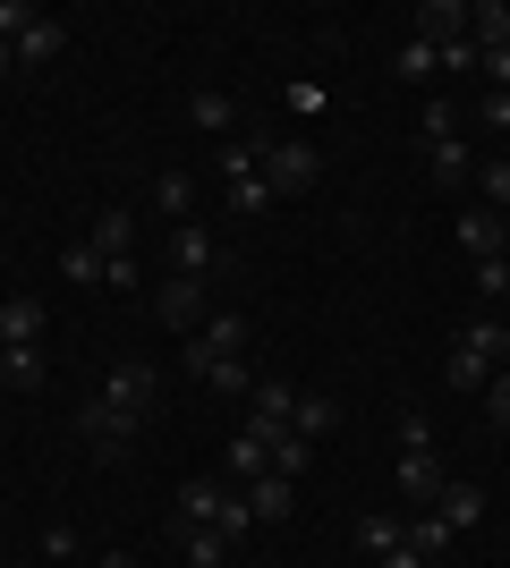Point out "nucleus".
<instances>
[{
    "mask_svg": "<svg viewBox=\"0 0 510 568\" xmlns=\"http://www.w3.org/2000/svg\"><path fill=\"white\" fill-rule=\"evenodd\" d=\"M188 365L204 382H213L221 365H247V314H204V332L188 339Z\"/></svg>",
    "mask_w": 510,
    "mask_h": 568,
    "instance_id": "obj_1",
    "label": "nucleus"
},
{
    "mask_svg": "<svg viewBox=\"0 0 510 568\" xmlns=\"http://www.w3.org/2000/svg\"><path fill=\"white\" fill-rule=\"evenodd\" d=\"M323 179V153L307 136H281V144H264V187L272 195H307Z\"/></svg>",
    "mask_w": 510,
    "mask_h": 568,
    "instance_id": "obj_2",
    "label": "nucleus"
},
{
    "mask_svg": "<svg viewBox=\"0 0 510 568\" xmlns=\"http://www.w3.org/2000/svg\"><path fill=\"white\" fill-rule=\"evenodd\" d=\"M204 297H213L204 281H179V272H170V281L153 288V323H162V332H179V339H196V332H204V314H213Z\"/></svg>",
    "mask_w": 510,
    "mask_h": 568,
    "instance_id": "obj_3",
    "label": "nucleus"
},
{
    "mask_svg": "<svg viewBox=\"0 0 510 568\" xmlns=\"http://www.w3.org/2000/svg\"><path fill=\"white\" fill-rule=\"evenodd\" d=\"M137 425H146V416H128V407H111V399H86V416H77V433H86V450H94V458H128Z\"/></svg>",
    "mask_w": 510,
    "mask_h": 568,
    "instance_id": "obj_4",
    "label": "nucleus"
},
{
    "mask_svg": "<svg viewBox=\"0 0 510 568\" xmlns=\"http://www.w3.org/2000/svg\"><path fill=\"white\" fill-rule=\"evenodd\" d=\"M170 272H179V281H213V272H221V246H213V230L179 221V230H170Z\"/></svg>",
    "mask_w": 510,
    "mask_h": 568,
    "instance_id": "obj_5",
    "label": "nucleus"
},
{
    "mask_svg": "<svg viewBox=\"0 0 510 568\" xmlns=\"http://www.w3.org/2000/svg\"><path fill=\"white\" fill-rule=\"evenodd\" d=\"M153 390H162V374H153V365H137V356H120V365H111V382H102V399L128 407V416H153Z\"/></svg>",
    "mask_w": 510,
    "mask_h": 568,
    "instance_id": "obj_6",
    "label": "nucleus"
},
{
    "mask_svg": "<svg viewBox=\"0 0 510 568\" xmlns=\"http://www.w3.org/2000/svg\"><path fill=\"white\" fill-rule=\"evenodd\" d=\"M460 255H468V263L510 255V221H502V213H486V204H468V213H460Z\"/></svg>",
    "mask_w": 510,
    "mask_h": 568,
    "instance_id": "obj_7",
    "label": "nucleus"
},
{
    "mask_svg": "<svg viewBox=\"0 0 510 568\" xmlns=\"http://www.w3.org/2000/svg\"><path fill=\"white\" fill-rule=\"evenodd\" d=\"M409 34H417V43H468V0H426V9H417V18H409Z\"/></svg>",
    "mask_w": 510,
    "mask_h": 568,
    "instance_id": "obj_8",
    "label": "nucleus"
},
{
    "mask_svg": "<svg viewBox=\"0 0 510 568\" xmlns=\"http://www.w3.org/2000/svg\"><path fill=\"white\" fill-rule=\"evenodd\" d=\"M247 399H256V416H247V425H256V433H290V416H298V382L264 374V382H256V390H247Z\"/></svg>",
    "mask_w": 510,
    "mask_h": 568,
    "instance_id": "obj_9",
    "label": "nucleus"
},
{
    "mask_svg": "<svg viewBox=\"0 0 510 568\" xmlns=\"http://www.w3.org/2000/svg\"><path fill=\"white\" fill-rule=\"evenodd\" d=\"M451 475H442V458L434 450H400V467H391V493L400 500H434Z\"/></svg>",
    "mask_w": 510,
    "mask_h": 568,
    "instance_id": "obj_10",
    "label": "nucleus"
},
{
    "mask_svg": "<svg viewBox=\"0 0 510 568\" xmlns=\"http://www.w3.org/2000/svg\"><path fill=\"white\" fill-rule=\"evenodd\" d=\"M86 246H94V255H102V272H111V263H137V221H128L120 204H111V213H94V230H86Z\"/></svg>",
    "mask_w": 510,
    "mask_h": 568,
    "instance_id": "obj_11",
    "label": "nucleus"
},
{
    "mask_svg": "<svg viewBox=\"0 0 510 568\" xmlns=\"http://www.w3.org/2000/svg\"><path fill=\"white\" fill-rule=\"evenodd\" d=\"M239 500H247V518H256V526H281L298 509V484H290V475H256Z\"/></svg>",
    "mask_w": 510,
    "mask_h": 568,
    "instance_id": "obj_12",
    "label": "nucleus"
},
{
    "mask_svg": "<svg viewBox=\"0 0 510 568\" xmlns=\"http://www.w3.org/2000/svg\"><path fill=\"white\" fill-rule=\"evenodd\" d=\"M451 348H460V356H477V365H486V374H493V365H502V356H510V323H493V314H477V323H460V339H451Z\"/></svg>",
    "mask_w": 510,
    "mask_h": 568,
    "instance_id": "obj_13",
    "label": "nucleus"
},
{
    "mask_svg": "<svg viewBox=\"0 0 510 568\" xmlns=\"http://www.w3.org/2000/svg\"><path fill=\"white\" fill-rule=\"evenodd\" d=\"M221 509H230V493H221L213 475H188V484H179V526H221Z\"/></svg>",
    "mask_w": 510,
    "mask_h": 568,
    "instance_id": "obj_14",
    "label": "nucleus"
},
{
    "mask_svg": "<svg viewBox=\"0 0 510 568\" xmlns=\"http://www.w3.org/2000/svg\"><path fill=\"white\" fill-rule=\"evenodd\" d=\"M434 518L451 526V535H468V526L486 518V493H477V484H460V475H451V484H442V493H434Z\"/></svg>",
    "mask_w": 510,
    "mask_h": 568,
    "instance_id": "obj_15",
    "label": "nucleus"
},
{
    "mask_svg": "<svg viewBox=\"0 0 510 568\" xmlns=\"http://www.w3.org/2000/svg\"><path fill=\"white\" fill-rule=\"evenodd\" d=\"M468 43L477 51H510V0H477V9H468Z\"/></svg>",
    "mask_w": 510,
    "mask_h": 568,
    "instance_id": "obj_16",
    "label": "nucleus"
},
{
    "mask_svg": "<svg viewBox=\"0 0 510 568\" xmlns=\"http://www.w3.org/2000/svg\"><path fill=\"white\" fill-rule=\"evenodd\" d=\"M0 339H9V348H18V339H43V297H0Z\"/></svg>",
    "mask_w": 510,
    "mask_h": 568,
    "instance_id": "obj_17",
    "label": "nucleus"
},
{
    "mask_svg": "<svg viewBox=\"0 0 510 568\" xmlns=\"http://www.w3.org/2000/svg\"><path fill=\"white\" fill-rule=\"evenodd\" d=\"M426 170H434V187H460V179H477V153L460 136H442V144H426Z\"/></svg>",
    "mask_w": 510,
    "mask_h": 568,
    "instance_id": "obj_18",
    "label": "nucleus"
},
{
    "mask_svg": "<svg viewBox=\"0 0 510 568\" xmlns=\"http://www.w3.org/2000/svg\"><path fill=\"white\" fill-rule=\"evenodd\" d=\"M358 544L374 551V560H383V551H400V544H409V518H400V509H366V518H358Z\"/></svg>",
    "mask_w": 510,
    "mask_h": 568,
    "instance_id": "obj_19",
    "label": "nucleus"
},
{
    "mask_svg": "<svg viewBox=\"0 0 510 568\" xmlns=\"http://www.w3.org/2000/svg\"><path fill=\"white\" fill-rule=\"evenodd\" d=\"M179 544H188V568H230V535H221V526H179Z\"/></svg>",
    "mask_w": 510,
    "mask_h": 568,
    "instance_id": "obj_20",
    "label": "nucleus"
},
{
    "mask_svg": "<svg viewBox=\"0 0 510 568\" xmlns=\"http://www.w3.org/2000/svg\"><path fill=\"white\" fill-rule=\"evenodd\" d=\"M43 374H51V365H43V339H18V348H9V365H0V390H34Z\"/></svg>",
    "mask_w": 510,
    "mask_h": 568,
    "instance_id": "obj_21",
    "label": "nucleus"
},
{
    "mask_svg": "<svg viewBox=\"0 0 510 568\" xmlns=\"http://www.w3.org/2000/svg\"><path fill=\"white\" fill-rule=\"evenodd\" d=\"M153 204H162V221L179 230V221L196 213V179H188V170H162V179H153Z\"/></svg>",
    "mask_w": 510,
    "mask_h": 568,
    "instance_id": "obj_22",
    "label": "nucleus"
},
{
    "mask_svg": "<svg viewBox=\"0 0 510 568\" xmlns=\"http://www.w3.org/2000/svg\"><path fill=\"white\" fill-rule=\"evenodd\" d=\"M264 467H272V433H256V425L230 433V475H247V484H256Z\"/></svg>",
    "mask_w": 510,
    "mask_h": 568,
    "instance_id": "obj_23",
    "label": "nucleus"
},
{
    "mask_svg": "<svg viewBox=\"0 0 510 568\" xmlns=\"http://www.w3.org/2000/svg\"><path fill=\"white\" fill-rule=\"evenodd\" d=\"M188 119H196V128H204L213 144H230V128H239V102H230V94H196V102H188Z\"/></svg>",
    "mask_w": 510,
    "mask_h": 568,
    "instance_id": "obj_24",
    "label": "nucleus"
},
{
    "mask_svg": "<svg viewBox=\"0 0 510 568\" xmlns=\"http://www.w3.org/2000/svg\"><path fill=\"white\" fill-rule=\"evenodd\" d=\"M60 51H69V26L43 18V26H34V34L18 43V69H43V60H60Z\"/></svg>",
    "mask_w": 510,
    "mask_h": 568,
    "instance_id": "obj_25",
    "label": "nucleus"
},
{
    "mask_svg": "<svg viewBox=\"0 0 510 568\" xmlns=\"http://www.w3.org/2000/svg\"><path fill=\"white\" fill-rule=\"evenodd\" d=\"M391 77H400V85H426V77H442V60H434V43H417V34H409V43L391 51Z\"/></svg>",
    "mask_w": 510,
    "mask_h": 568,
    "instance_id": "obj_26",
    "label": "nucleus"
},
{
    "mask_svg": "<svg viewBox=\"0 0 510 568\" xmlns=\"http://www.w3.org/2000/svg\"><path fill=\"white\" fill-rule=\"evenodd\" d=\"M213 170H221V179H256V170H264V144H247V136L213 144Z\"/></svg>",
    "mask_w": 510,
    "mask_h": 568,
    "instance_id": "obj_27",
    "label": "nucleus"
},
{
    "mask_svg": "<svg viewBox=\"0 0 510 568\" xmlns=\"http://www.w3.org/2000/svg\"><path fill=\"white\" fill-rule=\"evenodd\" d=\"M332 425H340V407H332V399H307V390H298V416H290L298 442H323Z\"/></svg>",
    "mask_w": 510,
    "mask_h": 568,
    "instance_id": "obj_28",
    "label": "nucleus"
},
{
    "mask_svg": "<svg viewBox=\"0 0 510 568\" xmlns=\"http://www.w3.org/2000/svg\"><path fill=\"white\" fill-rule=\"evenodd\" d=\"M409 551H417V560H426V568H434L442 551H451V526H442L434 509H426V518H409Z\"/></svg>",
    "mask_w": 510,
    "mask_h": 568,
    "instance_id": "obj_29",
    "label": "nucleus"
},
{
    "mask_svg": "<svg viewBox=\"0 0 510 568\" xmlns=\"http://www.w3.org/2000/svg\"><path fill=\"white\" fill-rule=\"evenodd\" d=\"M307 458H316V442H298V433H272V467H264V475H290V484H298V475H307Z\"/></svg>",
    "mask_w": 510,
    "mask_h": 568,
    "instance_id": "obj_30",
    "label": "nucleus"
},
{
    "mask_svg": "<svg viewBox=\"0 0 510 568\" xmlns=\"http://www.w3.org/2000/svg\"><path fill=\"white\" fill-rule=\"evenodd\" d=\"M34 26H43V9H34V0H0V43H9V51H18Z\"/></svg>",
    "mask_w": 510,
    "mask_h": 568,
    "instance_id": "obj_31",
    "label": "nucleus"
},
{
    "mask_svg": "<svg viewBox=\"0 0 510 568\" xmlns=\"http://www.w3.org/2000/svg\"><path fill=\"white\" fill-rule=\"evenodd\" d=\"M230 213H239V221L272 213V187H264V170H256V179H230Z\"/></svg>",
    "mask_w": 510,
    "mask_h": 568,
    "instance_id": "obj_32",
    "label": "nucleus"
},
{
    "mask_svg": "<svg viewBox=\"0 0 510 568\" xmlns=\"http://www.w3.org/2000/svg\"><path fill=\"white\" fill-rule=\"evenodd\" d=\"M477 187H486V213H510V162H477Z\"/></svg>",
    "mask_w": 510,
    "mask_h": 568,
    "instance_id": "obj_33",
    "label": "nucleus"
},
{
    "mask_svg": "<svg viewBox=\"0 0 510 568\" xmlns=\"http://www.w3.org/2000/svg\"><path fill=\"white\" fill-rule=\"evenodd\" d=\"M442 382H451V390H486V365H477V356H460V348H451V365H442Z\"/></svg>",
    "mask_w": 510,
    "mask_h": 568,
    "instance_id": "obj_34",
    "label": "nucleus"
},
{
    "mask_svg": "<svg viewBox=\"0 0 510 568\" xmlns=\"http://www.w3.org/2000/svg\"><path fill=\"white\" fill-rule=\"evenodd\" d=\"M60 272H69V281L86 288V281H102V255H94V246H86V237H77L69 255H60Z\"/></svg>",
    "mask_w": 510,
    "mask_h": 568,
    "instance_id": "obj_35",
    "label": "nucleus"
},
{
    "mask_svg": "<svg viewBox=\"0 0 510 568\" xmlns=\"http://www.w3.org/2000/svg\"><path fill=\"white\" fill-rule=\"evenodd\" d=\"M417 136H426V144L460 136V119H451V102H426V119H417Z\"/></svg>",
    "mask_w": 510,
    "mask_h": 568,
    "instance_id": "obj_36",
    "label": "nucleus"
},
{
    "mask_svg": "<svg viewBox=\"0 0 510 568\" xmlns=\"http://www.w3.org/2000/svg\"><path fill=\"white\" fill-rule=\"evenodd\" d=\"M281 94H290V111H298V119H316V111H323V85H316V77H290Z\"/></svg>",
    "mask_w": 510,
    "mask_h": 568,
    "instance_id": "obj_37",
    "label": "nucleus"
},
{
    "mask_svg": "<svg viewBox=\"0 0 510 568\" xmlns=\"http://www.w3.org/2000/svg\"><path fill=\"white\" fill-rule=\"evenodd\" d=\"M434 60H442V77H477V43H442Z\"/></svg>",
    "mask_w": 510,
    "mask_h": 568,
    "instance_id": "obj_38",
    "label": "nucleus"
},
{
    "mask_svg": "<svg viewBox=\"0 0 510 568\" xmlns=\"http://www.w3.org/2000/svg\"><path fill=\"white\" fill-rule=\"evenodd\" d=\"M43 560H60V568L77 560V526H43Z\"/></svg>",
    "mask_w": 510,
    "mask_h": 568,
    "instance_id": "obj_39",
    "label": "nucleus"
},
{
    "mask_svg": "<svg viewBox=\"0 0 510 568\" xmlns=\"http://www.w3.org/2000/svg\"><path fill=\"white\" fill-rule=\"evenodd\" d=\"M477 288H486V297H502V288H510V255H493V263H477Z\"/></svg>",
    "mask_w": 510,
    "mask_h": 568,
    "instance_id": "obj_40",
    "label": "nucleus"
},
{
    "mask_svg": "<svg viewBox=\"0 0 510 568\" xmlns=\"http://www.w3.org/2000/svg\"><path fill=\"white\" fill-rule=\"evenodd\" d=\"M486 416L510 433V374H502V382H486Z\"/></svg>",
    "mask_w": 510,
    "mask_h": 568,
    "instance_id": "obj_41",
    "label": "nucleus"
},
{
    "mask_svg": "<svg viewBox=\"0 0 510 568\" xmlns=\"http://www.w3.org/2000/svg\"><path fill=\"white\" fill-rule=\"evenodd\" d=\"M400 450H434V425H426V416H400Z\"/></svg>",
    "mask_w": 510,
    "mask_h": 568,
    "instance_id": "obj_42",
    "label": "nucleus"
},
{
    "mask_svg": "<svg viewBox=\"0 0 510 568\" xmlns=\"http://www.w3.org/2000/svg\"><path fill=\"white\" fill-rule=\"evenodd\" d=\"M477 111H486V128H502V136H510V94H486Z\"/></svg>",
    "mask_w": 510,
    "mask_h": 568,
    "instance_id": "obj_43",
    "label": "nucleus"
},
{
    "mask_svg": "<svg viewBox=\"0 0 510 568\" xmlns=\"http://www.w3.org/2000/svg\"><path fill=\"white\" fill-rule=\"evenodd\" d=\"M374 568H426V560H417V551L400 544V551H383V560H374Z\"/></svg>",
    "mask_w": 510,
    "mask_h": 568,
    "instance_id": "obj_44",
    "label": "nucleus"
},
{
    "mask_svg": "<svg viewBox=\"0 0 510 568\" xmlns=\"http://www.w3.org/2000/svg\"><path fill=\"white\" fill-rule=\"evenodd\" d=\"M9 69H18V51H9V43H0V77H9Z\"/></svg>",
    "mask_w": 510,
    "mask_h": 568,
    "instance_id": "obj_45",
    "label": "nucleus"
},
{
    "mask_svg": "<svg viewBox=\"0 0 510 568\" xmlns=\"http://www.w3.org/2000/svg\"><path fill=\"white\" fill-rule=\"evenodd\" d=\"M0 365H9V339H0Z\"/></svg>",
    "mask_w": 510,
    "mask_h": 568,
    "instance_id": "obj_46",
    "label": "nucleus"
}]
</instances>
